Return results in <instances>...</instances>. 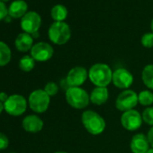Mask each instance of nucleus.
Instances as JSON below:
<instances>
[{"label": "nucleus", "instance_id": "14", "mask_svg": "<svg viewBox=\"0 0 153 153\" xmlns=\"http://www.w3.org/2000/svg\"><path fill=\"white\" fill-rule=\"evenodd\" d=\"M130 148L132 153H146L149 149V142L147 136L143 133L135 134L131 140Z\"/></svg>", "mask_w": 153, "mask_h": 153}, {"label": "nucleus", "instance_id": "21", "mask_svg": "<svg viewBox=\"0 0 153 153\" xmlns=\"http://www.w3.org/2000/svg\"><path fill=\"white\" fill-rule=\"evenodd\" d=\"M35 67V60L31 55H25L19 60V68L25 72L32 71Z\"/></svg>", "mask_w": 153, "mask_h": 153}, {"label": "nucleus", "instance_id": "20", "mask_svg": "<svg viewBox=\"0 0 153 153\" xmlns=\"http://www.w3.org/2000/svg\"><path fill=\"white\" fill-rule=\"evenodd\" d=\"M141 79L143 84L149 89L153 90V64H149L143 68Z\"/></svg>", "mask_w": 153, "mask_h": 153}, {"label": "nucleus", "instance_id": "13", "mask_svg": "<svg viewBox=\"0 0 153 153\" xmlns=\"http://www.w3.org/2000/svg\"><path fill=\"white\" fill-rule=\"evenodd\" d=\"M43 121L35 114H30L23 119L22 126L24 130L30 133H37L43 128Z\"/></svg>", "mask_w": 153, "mask_h": 153}, {"label": "nucleus", "instance_id": "4", "mask_svg": "<svg viewBox=\"0 0 153 153\" xmlns=\"http://www.w3.org/2000/svg\"><path fill=\"white\" fill-rule=\"evenodd\" d=\"M49 39L57 45L67 43L71 37V30L65 22H54L48 31Z\"/></svg>", "mask_w": 153, "mask_h": 153}, {"label": "nucleus", "instance_id": "10", "mask_svg": "<svg viewBox=\"0 0 153 153\" xmlns=\"http://www.w3.org/2000/svg\"><path fill=\"white\" fill-rule=\"evenodd\" d=\"M112 82L120 89H128L133 83V76L126 68H119L113 72Z\"/></svg>", "mask_w": 153, "mask_h": 153}, {"label": "nucleus", "instance_id": "24", "mask_svg": "<svg viewBox=\"0 0 153 153\" xmlns=\"http://www.w3.org/2000/svg\"><path fill=\"white\" fill-rule=\"evenodd\" d=\"M44 91L50 96V97H54L58 94L59 92V86L55 82H49L45 85Z\"/></svg>", "mask_w": 153, "mask_h": 153}, {"label": "nucleus", "instance_id": "28", "mask_svg": "<svg viewBox=\"0 0 153 153\" xmlns=\"http://www.w3.org/2000/svg\"><path fill=\"white\" fill-rule=\"evenodd\" d=\"M147 138H148V140L149 142V145L152 146V148H153V126L149 130Z\"/></svg>", "mask_w": 153, "mask_h": 153}, {"label": "nucleus", "instance_id": "8", "mask_svg": "<svg viewBox=\"0 0 153 153\" xmlns=\"http://www.w3.org/2000/svg\"><path fill=\"white\" fill-rule=\"evenodd\" d=\"M142 122V116L134 109L123 112L121 116V124L127 131H133L140 129Z\"/></svg>", "mask_w": 153, "mask_h": 153}, {"label": "nucleus", "instance_id": "16", "mask_svg": "<svg viewBox=\"0 0 153 153\" xmlns=\"http://www.w3.org/2000/svg\"><path fill=\"white\" fill-rule=\"evenodd\" d=\"M16 48L22 52H26L31 51L33 46V38L31 34L26 33H22L18 34L15 42Z\"/></svg>", "mask_w": 153, "mask_h": 153}, {"label": "nucleus", "instance_id": "23", "mask_svg": "<svg viewBox=\"0 0 153 153\" xmlns=\"http://www.w3.org/2000/svg\"><path fill=\"white\" fill-rule=\"evenodd\" d=\"M141 116L145 123H147L148 125H150L151 127L153 126V107L152 106L147 107L143 111Z\"/></svg>", "mask_w": 153, "mask_h": 153}, {"label": "nucleus", "instance_id": "32", "mask_svg": "<svg viewBox=\"0 0 153 153\" xmlns=\"http://www.w3.org/2000/svg\"><path fill=\"white\" fill-rule=\"evenodd\" d=\"M146 153H153V148H152V149H149Z\"/></svg>", "mask_w": 153, "mask_h": 153}, {"label": "nucleus", "instance_id": "26", "mask_svg": "<svg viewBox=\"0 0 153 153\" xmlns=\"http://www.w3.org/2000/svg\"><path fill=\"white\" fill-rule=\"evenodd\" d=\"M9 144V140L7 135H5L4 133L0 132V150L6 149L8 147Z\"/></svg>", "mask_w": 153, "mask_h": 153}, {"label": "nucleus", "instance_id": "5", "mask_svg": "<svg viewBox=\"0 0 153 153\" xmlns=\"http://www.w3.org/2000/svg\"><path fill=\"white\" fill-rule=\"evenodd\" d=\"M50 102L51 97L44 91V89H36L33 91L28 98L30 108L37 114L46 112L50 106Z\"/></svg>", "mask_w": 153, "mask_h": 153}, {"label": "nucleus", "instance_id": "30", "mask_svg": "<svg viewBox=\"0 0 153 153\" xmlns=\"http://www.w3.org/2000/svg\"><path fill=\"white\" fill-rule=\"evenodd\" d=\"M5 110V106H4V103H2L1 101H0V114H2V112Z\"/></svg>", "mask_w": 153, "mask_h": 153}, {"label": "nucleus", "instance_id": "18", "mask_svg": "<svg viewBox=\"0 0 153 153\" xmlns=\"http://www.w3.org/2000/svg\"><path fill=\"white\" fill-rule=\"evenodd\" d=\"M51 16L55 22H64L68 16V9L63 5H56L51 8Z\"/></svg>", "mask_w": 153, "mask_h": 153}, {"label": "nucleus", "instance_id": "31", "mask_svg": "<svg viewBox=\"0 0 153 153\" xmlns=\"http://www.w3.org/2000/svg\"><path fill=\"white\" fill-rule=\"evenodd\" d=\"M150 28H151V31H152L151 33H153V19L151 20V23H150Z\"/></svg>", "mask_w": 153, "mask_h": 153}, {"label": "nucleus", "instance_id": "15", "mask_svg": "<svg viewBox=\"0 0 153 153\" xmlns=\"http://www.w3.org/2000/svg\"><path fill=\"white\" fill-rule=\"evenodd\" d=\"M90 96V102L97 105H102L105 104L109 98V91L107 88L103 87H97L95 88Z\"/></svg>", "mask_w": 153, "mask_h": 153}, {"label": "nucleus", "instance_id": "1", "mask_svg": "<svg viewBox=\"0 0 153 153\" xmlns=\"http://www.w3.org/2000/svg\"><path fill=\"white\" fill-rule=\"evenodd\" d=\"M88 78L96 87L106 88L113 79V71L105 63H96L88 70Z\"/></svg>", "mask_w": 153, "mask_h": 153}, {"label": "nucleus", "instance_id": "22", "mask_svg": "<svg viewBox=\"0 0 153 153\" xmlns=\"http://www.w3.org/2000/svg\"><path fill=\"white\" fill-rule=\"evenodd\" d=\"M138 101L141 105L149 106L153 104V93L149 90H143L138 95Z\"/></svg>", "mask_w": 153, "mask_h": 153}, {"label": "nucleus", "instance_id": "6", "mask_svg": "<svg viewBox=\"0 0 153 153\" xmlns=\"http://www.w3.org/2000/svg\"><path fill=\"white\" fill-rule=\"evenodd\" d=\"M28 101L22 95L15 94L9 96L8 99L4 103L5 111L12 116H20L25 113Z\"/></svg>", "mask_w": 153, "mask_h": 153}, {"label": "nucleus", "instance_id": "17", "mask_svg": "<svg viewBox=\"0 0 153 153\" xmlns=\"http://www.w3.org/2000/svg\"><path fill=\"white\" fill-rule=\"evenodd\" d=\"M28 9L27 3L24 0H16L14 1L9 8H8V15L13 18H20L23 17Z\"/></svg>", "mask_w": 153, "mask_h": 153}, {"label": "nucleus", "instance_id": "33", "mask_svg": "<svg viewBox=\"0 0 153 153\" xmlns=\"http://www.w3.org/2000/svg\"><path fill=\"white\" fill-rule=\"evenodd\" d=\"M55 153H68V152H66V151H57Z\"/></svg>", "mask_w": 153, "mask_h": 153}, {"label": "nucleus", "instance_id": "3", "mask_svg": "<svg viewBox=\"0 0 153 153\" xmlns=\"http://www.w3.org/2000/svg\"><path fill=\"white\" fill-rule=\"evenodd\" d=\"M68 104L75 109H84L90 102V96L80 87H69L66 91Z\"/></svg>", "mask_w": 153, "mask_h": 153}, {"label": "nucleus", "instance_id": "27", "mask_svg": "<svg viewBox=\"0 0 153 153\" xmlns=\"http://www.w3.org/2000/svg\"><path fill=\"white\" fill-rule=\"evenodd\" d=\"M8 15V9L6 7L5 3L0 1V21L3 20Z\"/></svg>", "mask_w": 153, "mask_h": 153}, {"label": "nucleus", "instance_id": "12", "mask_svg": "<svg viewBox=\"0 0 153 153\" xmlns=\"http://www.w3.org/2000/svg\"><path fill=\"white\" fill-rule=\"evenodd\" d=\"M88 76V72L84 67L76 66L68 71L66 81L69 87H80L86 82Z\"/></svg>", "mask_w": 153, "mask_h": 153}, {"label": "nucleus", "instance_id": "9", "mask_svg": "<svg viewBox=\"0 0 153 153\" xmlns=\"http://www.w3.org/2000/svg\"><path fill=\"white\" fill-rule=\"evenodd\" d=\"M42 25V18L40 15L34 11L27 12L21 19V28L29 34L38 33Z\"/></svg>", "mask_w": 153, "mask_h": 153}, {"label": "nucleus", "instance_id": "34", "mask_svg": "<svg viewBox=\"0 0 153 153\" xmlns=\"http://www.w3.org/2000/svg\"><path fill=\"white\" fill-rule=\"evenodd\" d=\"M0 1H2V2H7V1H9V0H0Z\"/></svg>", "mask_w": 153, "mask_h": 153}, {"label": "nucleus", "instance_id": "19", "mask_svg": "<svg viewBox=\"0 0 153 153\" xmlns=\"http://www.w3.org/2000/svg\"><path fill=\"white\" fill-rule=\"evenodd\" d=\"M12 58V52L7 43L0 41V67L7 66Z\"/></svg>", "mask_w": 153, "mask_h": 153}, {"label": "nucleus", "instance_id": "25", "mask_svg": "<svg viewBox=\"0 0 153 153\" xmlns=\"http://www.w3.org/2000/svg\"><path fill=\"white\" fill-rule=\"evenodd\" d=\"M141 44L145 48H152L153 47V33H147L142 35L141 37Z\"/></svg>", "mask_w": 153, "mask_h": 153}, {"label": "nucleus", "instance_id": "11", "mask_svg": "<svg viewBox=\"0 0 153 153\" xmlns=\"http://www.w3.org/2000/svg\"><path fill=\"white\" fill-rule=\"evenodd\" d=\"M53 48L51 44L41 42H37L31 49V56L35 61L44 62L51 59L53 56Z\"/></svg>", "mask_w": 153, "mask_h": 153}, {"label": "nucleus", "instance_id": "7", "mask_svg": "<svg viewBox=\"0 0 153 153\" xmlns=\"http://www.w3.org/2000/svg\"><path fill=\"white\" fill-rule=\"evenodd\" d=\"M138 94L131 89H125L121 92L115 101L116 108L121 112L132 110L138 105Z\"/></svg>", "mask_w": 153, "mask_h": 153}, {"label": "nucleus", "instance_id": "2", "mask_svg": "<svg viewBox=\"0 0 153 153\" xmlns=\"http://www.w3.org/2000/svg\"><path fill=\"white\" fill-rule=\"evenodd\" d=\"M81 122L87 131L92 135H99L105 129V119L97 112L86 110L81 115Z\"/></svg>", "mask_w": 153, "mask_h": 153}, {"label": "nucleus", "instance_id": "29", "mask_svg": "<svg viewBox=\"0 0 153 153\" xmlns=\"http://www.w3.org/2000/svg\"><path fill=\"white\" fill-rule=\"evenodd\" d=\"M8 96L7 93L5 92H0V101H1L2 103H5L7 99H8Z\"/></svg>", "mask_w": 153, "mask_h": 153}]
</instances>
